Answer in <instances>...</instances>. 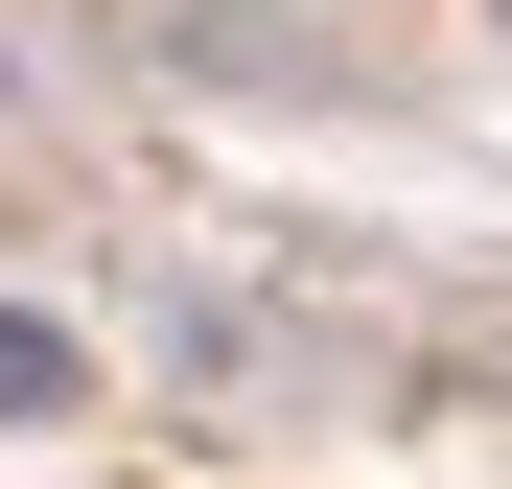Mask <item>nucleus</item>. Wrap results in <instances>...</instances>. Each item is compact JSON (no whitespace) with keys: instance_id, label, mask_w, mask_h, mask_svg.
Wrapping results in <instances>:
<instances>
[{"instance_id":"f257e3e1","label":"nucleus","mask_w":512,"mask_h":489,"mask_svg":"<svg viewBox=\"0 0 512 489\" xmlns=\"http://www.w3.org/2000/svg\"><path fill=\"white\" fill-rule=\"evenodd\" d=\"M70 396H94V373H70V326H24V303H0V420H70Z\"/></svg>"}]
</instances>
